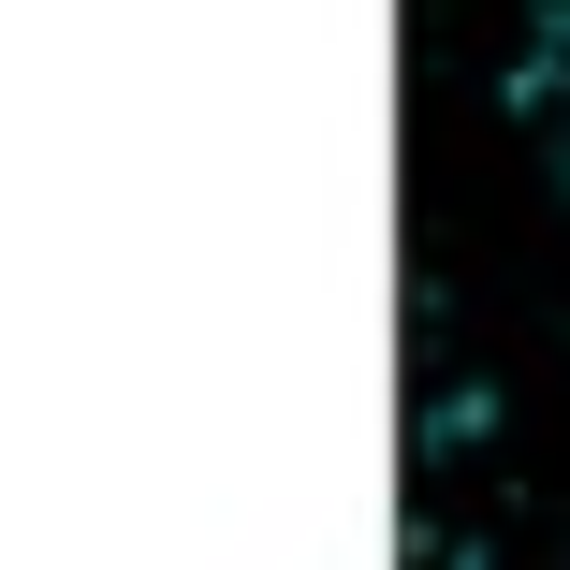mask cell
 Wrapping results in <instances>:
<instances>
[{
	"label": "cell",
	"mask_w": 570,
	"mask_h": 570,
	"mask_svg": "<svg viewBox=\"0 0 570 570\" xmlns=\"http://www.w3.org/2000/svg\"><path fill=\"white\" fill-rule=\"evenodd\" d=\"M527 88H570V0H541V45H527Z\"/></svg>",
	"instance_id": "6da1fadb"
},
{
	"label": "cell",
	"mask_w": 570,
	"mask_h": 570,
	"mask_svg": "<svg viewBox=\"0 0 570 570\" xmlns=\"http://www.w3.org/2000/svg\"><path fill=\"white\" fill-rule=\"evenodd\" d=\"M410 570H483L469 541H439V527H410Z\"/></svg>",
	"instance_id": "7a4b0ae2"
},
{
	"label": "cell",
	"mask_w": 570,
	"mask_h": 570,
	"mask_svg": "<svg viewBox=\"0 0 570 570\" xmlns=\"http://www.w3.org/2000/svg\"><path fill=\"white\" fill-rule=\"evenodd\" d=\"M556 190H570V147H556Z\"/></svg>",
	"instance_id": "3957f363"
}]
</instances>
